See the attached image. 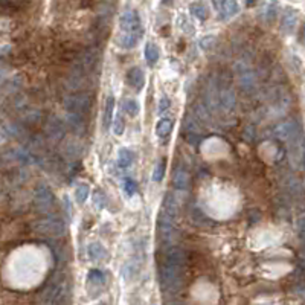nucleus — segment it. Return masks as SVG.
<instances>
[{
	"label": "nucleus",
	"mask_w": 305,
	"mask_h": 305,
	"mask_svg": "<svg viewBox=\"0 0 305 305\" xmlns=\"http://www.w3.org/2000/svg\"><path fill=\"white\" fill-rule=\"evenodd\" d=\"M159 281L163 293L172 295L179 292L182 287V267L163 261L159 269Z\"/></svg>",
	"instance_id": "obj_1"
},
{
	"label": "nucleus",
	"mask_w": 305,
	"mask_h": 305,
	"mask_svg": "<svg viewBox=\"0 0 305 305\" xmlns=\"http://www.w3.org/2000/svg\"><path fill=\"white\" fill-rule=\"evenodd\" d=\"M34 231L46 237H63L67 231L64 221L58 218H46L34 223Z\"/></svg>",
	"instance_id": "obj_2"
},
{
	"label": "nucleus",
	"mask_w": 305,
	"mask_h": 305,
	"mask_svg": "<svg viewBox=\"0 0 305 305\" xmlns=\"http://www.w3.org/2000/svg\"><path fill=\"white\" fill-rule=\"evenodd\" d=\"M66 290V283L63 278H55L50 281V284L46 286V289L40 295V302L43 304H57L60 302V298L64 295Z\"/></svg>",
	"instance_id": "obj_3"
},
{
	"label": "nucleus",
	"mask_w": 305,
	"mask_h": 305,
	"mask_svg": "<svg viewBox=\"0 0 305 305\" xmlns=\"http://www.w3.org/2000/svg\"><path fill=\"white\" fill-rule=\"evenodd\" d=\"M66 110L69 113H80V115H84L90 110V106H92V98L89 93H75L72 96H69L66 99Z\"/></svg>",
	"instance_id": "obj_4"
},
{
	"label": "nucleus",
	"mask_w": 305,
	"mask_h": 305,
	"mask_svg": "<svg viewBox=\"0 0 305 305\" xmlns=\"http://www.w3.org/2000/svg\"><path fill=\"white\" fill-rule=\"evenodd\" d=\"M119 28L122 32H144L142 21H141L138 11L129 9V11L122 12L119 18Z\"/></svg>",
	"instance_id": "obj_5"
},
{
	"label": "nucleus",
	"mask_w": 305,
	"mask_h": 305,
	"mask_svg": "<svg viewBox=\"0 0 305 305\" xmlns=\"http://www.w3.org/2000/svg\"><path fill=\"white\" fill-rule=\"evenodd\" d=\"M34 203H35V208L40 211V212H47L54 208L55 205V197L52 194L49 188L46 186H38L35 194H34Z\"/></svg>",
	"instance_id": "obj_6"
},
{
	"label": "nucleus",
	"mask_w": 305,
	"mask_h": 305,
	"mask_svg": "<svg viewBox=\"0 0 305 305\" xmlns=\"http://www.w3.org/2000/svg\"><path fill=\"white\" fill-rule=\"evenodd\" d=\"M217 11H220L221 18H231L238 14L240 6L237 0H214Z\"/></svg>",
	"instance_id": "obj_7"
},
{
	"label": "nucleus",
	"mask_w": 305,
	"mask_h": 305,
	"mask_svg": "<svg viewBox=\"0 0 305 305\" xmlns=\"http://www.w3.org/2000/svg\"><path fill=\"white\" fill-rule=\"evenodd\" d=\"M238 81H240V86L244 92H250L255 87V75L252 73V70L247 67V66H238Z\"/></svg>",
	"instance_id": "obj_8"
},
{
	"label": "nucleus",
	"mask_w": 305,
	"mask_h": 305,
	"mask_svg": "<svg viewBox=\"0 0 305 305\" xmlns=\"http://www.w3.org/2000/svg\"><path fill=\"white\" fill-rule=\"evenodd\" d=\"M142 35H144V32H122L118 37L116 43L122 49H133V47L138 46V43L141 41Z\"/></svg>",
	"instance_id": "obj_9"
},
{
	"label": "nucleus",
	"mask_w": 305,
	"mask_h": 305,
	"mask_svg": "<svg viewBox=\"0 0 305 305\" xmlns=\"http://www.w3.org/2000/svg\"><path fill=\"white\" fill-rule=\"evenodd\" d=\"M298 125L292 121L284 122V124H279L276 129H275V136L278 139H283V141H289L292 139L296 133H298Z\"/></svg>",
	"instance_id": "obj_10"
},
{
	"label": "nucleus",
	"mask_w": 305,
	"mask_h": 305,
	"mask_svg": "<svg viewBox=\"0 0 305 305\" xmlns=\"http://www.w3.org/2000/svg\"><path fill=\"white\" fill-rule=\"evenodd\" d=\"M127 83L130 87H135L136 90H142L145 86V75L141 67H132L127 73Z\"/></svg>",
	"instance_id": "obj_11"
},
{
	"label": "nucleus",
	"mask_w": 305,
	"mask_h": 305,
	"mask_svg": "<svg viewBox=\"0 0 305 305\" xmlns=\"http://www.w3.org/2000/svg\"><path fill=\"white\" fill-rule=\"evenodd\" d=\"M172 129H174V121L172 119H169V118L159 119L157 124H156V136H157V139L166 141L171 136Z\"/></svg>",
	"instance_id": "obj_12"
},
{
	"label": "nucleus",
	"mask_w": 305,
	"mask_h": 305,
	"mask_svg": "<svg viewBox=\"0 0 305 305\" xmlns=\"http://www.w3.org/2000/svg\"><path fill=\"white\" fill-rule=\"evenodd\" d=\"M218 104L227 112L234 110V107H235V93H234V90L232 89H221L218 92Z\"/></svg>",
	"instance_id": "obj_13"
},
{
	"label": "nucleus",
	"mask_w": 305,
	"mask_h": 305,
	"mask_svg": "<svg viewBox=\"0 0 305 305\" xmlns=\"http://www.w3.org/2000/svg\"><path fill=\"white\" fill-rule=\"evenodd\" d=\"M133 160H135V154L132 152V150H129V148H119L118 150V165H119V168L125 169V168L132 166Z\"/></svg>",
	"instance_id": "obj_14"
},
{
	"label": "nucleus",
	"mask_w": 305,
	"mask_h": 305,
	"mask_svg": "<svg viewBox=\"0 0 305 305\" xmlns=\"http://www.w3.org/2000/svg\"><path fill=\"white\" fill-rule=\"evenodd\" d=\"M87 253H89L90 260L93 261H103L107 257V250L101 243H92L87 249Z\"/></svg>",
	"instance_id": "obj_15"
},
{
	"label": "nucleus",
	"mask_w": 305,
	"mask_h": 305,
	"mask_svg": "<svg viewBox=\"0 0 305 305\" xmlns=\"http://www.w3.org/2000/svg\"><path fill=\"white\" fill-rule=\"evenodd\" d=\"M174 186L177 191L185 192L189 186V175L185 169H179L174 175Z\"/></svg>",
	"instance_id": "obj_16"
},
{
	"label": "nucleus",
	"mask_w": 305,
	"mask_h": 305,
	"mask_svg": "<svg viewBox=\"0 0 305 305\" xmlns=\"http://www.w3.org/2000/svg\"><path fill=\"white\" fill-rule=\"evenodd\" d=\"M87 283H89V289L90 287H96V289H101V287H104L106 284V276L104 273L98 270V269H93L89 276H87Z\"/></svg>",
	"instance_id": "obj_17"
},
{
	"label": "nucleus",
	"mask_w": 305,
	"mask_h": 305,
	"mask_svg": "<svg viewBox=\"0 0 305 305\" xmlns=\"http://www.w3.org/2000/svg\"><path fill=\"white\" fill-rule=\"evenodd\" d=\"M144 58L147 60L148 64H154L159 60V47L152 43H147L144 49Z\"/></svg>",
	"instance_id": "obj_18"
},
{
	"label": "nucleus",
	"mask_w": 305,
	"mask_h": 305,
	"mask_svg": "<svg viewBox=\"0 0 305 305\" xmlns=\"http://www.w3.org/2000/svg\"><path fill=\"white\" fill-rule=\"evenodd\" d=\"M67 122H69V127L73 130V133H80L84 129L83 115H80V113H69Z\"/></svg>",
	"instance_id": "obj_19"
},
{
	"label": "nucleus",
	"mask_w": 305,
	"mask_h": 305,
	"mask_svg": "<svg viewBox=\"0 0 305 305\" xmlns=\"http://www.w3.org/2000/svg\"><path fill=\"white\" fill-rule=\"evenodd\" d=\"M296 21H298V14L293 9H289L284 17H283V29L286 32H292L293 28L296 26Z\"/></svg>",
	"instance_id": "obj_20"
},
{
	"label": "nucleus",
	"mask_w": 305,
	"mask_h": 305,
	"mask_svg": "<svg viewBox=\"0 0 305 305\" xmlns=\"http://www.w3.org/2000/svg\"><path fill=\"white\" fill-rule=\"evenodd\" d=\"M47 132H49L50 136L55 138V139L63 138L64 136V125H63V122L60 119H52V122L47 125Z\"/></svg>",
	"instance_id": "obj_21"
},
{
	"label": "nucleus",
	"mask_w": 305,
	"mask_h": 305,
	"mask_svg": "<svg viewBox=\"0 0 305 305\" xmlns=\"http://www.w3.org/2000/svg\"><path fill=\"white\" fill-rule=\"evenodd\" d=\"M115 110V96L110 95L107 96V101H106V110H104V124L106 127H109L113 121V112Z\"/></svg>",
	"instance_id": "obj_22"
},
{
	"label": "nucleus",
	"mask_w": 305,
	"mask_h": 305,
	"mask_svg": "<svg viewBox=\"0 0 305 305\" xmlns=\"http://www.w3.org/2000/svg\"><path fill=\"white\" fill-rule=\"evenodd\" d=\"M124 110L129 113L132 118H136V116L139 115V112H141V106H139V103H138L136 99L127 98V99L124 101Z\"/></svg>",
	"instance_id": "obj_23"
},
{
	"label": "nucleus",
	"mask_w": 305,
	"mask_h": 305,
	"mask_svg": "<svg viewBox=\"0 0 305 305\" xmlns=\"http://www.w3.org/2000/svg\"><path fill=\"white\" fill-rule=\"evenodd\" d=\"M89 195H90V186L87 183H81L78 188H76V191H75V198H76V201L80 203V205L86 203Z\"/></svg>",
	"instance_id": "obj_24"
},
{
	"label": "nucleus",
	"mask_w": 305,
	"mask_h": 305,
	"mask_svg": "<svg viewBox=\"0 0 305 305\" xmlns=\"http://www.w3.org/2000/svg\"><path fill=\"white\" fill-rule=\"evenodd\" d=\"M122 191L127 197H133L136 192H138V185L133 179H130V177H125V179L122 180Z\"/></svg>",
	"instance_id": "obj_25"
},
{
	"label": "nucleus",
	"mask_w": 305,
	"mask_h": 305,
	"mask_svg": "<svg viewBox=\"0 0 305 305\" xmlns=\"http://www.w3.org/2000/svg\"><path fill=\"white\" fill-rule=\"evenodd\" d=\"M189 11L198 20H206L208 18V9H206L205 5H201V3H192L189 6Z\"/></svg>",
	"instance_id": "obj_26"
},
{
	"label": "nucleus",
	"mask_w": 305,
	"mask_h": 305,
	"mask_svg": "<svg viewBox=\"0 0 305 305\" xmlns=\"http://www.w3.org/2000/svg\"><path fill=\"white\" fill-rule=\"evenodd\" d=\"M165 169H166L165 162H159L154 166V171H152V182H162L165 177Z\"/></svg>",
	"instance_id": "obj_27"
},
{
	"label": "nucleus",
	"mask_w": 305,
	"mask_h": 305,
	"mask_svg": "<svg viewBox=\"0 0 305 305\" xmlns=\"http://www.w3.org/2000/svg\"><path fill=\"white\" fill-rule=\"evenodd\" d=\"M124 130H125V121H124V118L121 115H116L115 119H113V133L116 136H122Z\"/></svg>",
	"instance_id": "obj_28"
},
{
	"label": "nucleus",
	"mask_w": 305,
	"mask_h": 305,
	"mask_svg": "<svg viewBox=\"0 0 305 305\" xmlns=\"http://www.w3.org/2000/svg\"><path fill=\"white\" fill-rule=\"evenodd\" d=\"M278 3H276V0H270V2L267 3V6H266V18L269 20V21H273L275 18H276V15H278Z\"/></svg>",
	"instance_id": "obj_29"
},
{
	"label": "nucleus",
	"mask_w": 305,
	"mask_h": 305,
	"mask_svg": "<svg viewBox=\"0 0 305 305\" xmlns=\"http://www.w3.org/2000/svg\"><path fill=\"white\" fill-rule=\"evenodd\" d=\"M169 107H171L169 98H168V96H162V98L159 99V104H157V113H159V115H163L165 112L169 110Z\"/></svg>",
	"instance_id": "obj_30"
},
{
	"label": "nucleus",
	"mask_w": 305,
	"mask_h": 305,
	"mask_svg": "<svg viewBox=\"0 0 305 305\" xmlns=\"http://www.w3.org/2000/svg\"><path fill=\"white\" fill-rule=\"evenodd\" d=\"M298 231H299V237L305 241V215L299 217L298 220Z\"/></svg>",
	"instance_id": "obj_31"
},
{
	"label": "nucleus",
	"mask_w": 305,
	"mask_h": 305,
	"mask_svg": "<svg viewBox=\"0 0 305 305\" xmlns=\"http://www.w3.org/2000/svg\"><path fill=\"white\" fill-rule=\"evenodd\" d=\"M103 201H104V197L101 195V192H98V195H95V206L98 205V208H103Z\"/></svg>",
	"instance_id": "obj_32"
},
{
	"label": "nucleus",
	"mask_w": 305,
	"mask_h": 305,
	"mask_svg": "<svg viewBox=\"0 0 305 305\" xmlns=\"http://www.w3.org/2000/svg\"><path fill=\"white\" fill-rule=\"evenodd\" d=\"M255 2H258V0H247V5H253Z\"/></svg>",
	"instance_id": "obj_33"
},
{
	"label": "nucleus",
	"mask_w": 305,
	"mask_h": 305,
	"mask_svg": "<svg viewBox=\"0 0 305 305\" xmlns=\"http://www.w3.org/2000/svg\"><path fill=\"white\" fill-rule=\"evenodd\" d=\"M304 44H305V32H304Z\"/></svg>",
	"instance_id": "obj_34"
}]
</instances>
